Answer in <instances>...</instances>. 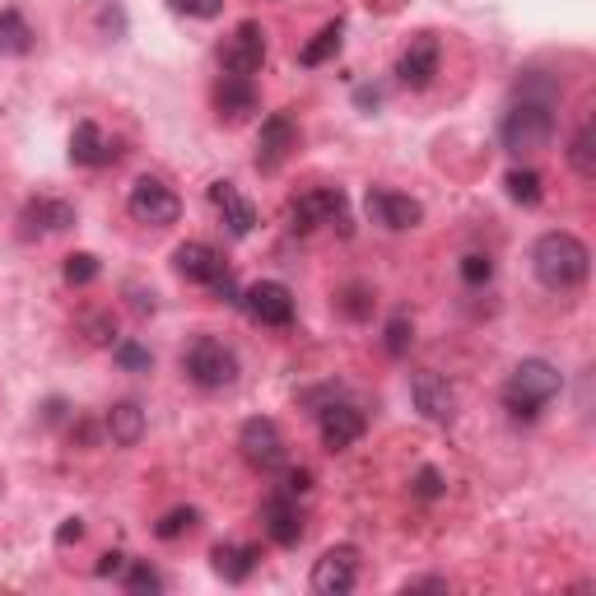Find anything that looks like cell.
<instances>
[{"mask_svg": "<svg viewBox=\"0 0 596 596\" xmlns=\"http://www.w3.org/2000/svg\"><path fill=\"white\" fill-rule=\"evenodd\" d=\"M168 10L187 14V20H215L224 10V0H168Z\"/></svg>", "mask_w": 596, "mask_h": 596, "instance_id": "31", "label": "cell"}, {"mask_svg": "<svg viewBox=\"0 0 596 596\" xmlns=\"http://www.w3.org/2000/svg\"><path fill=\"white\" fill-rule=\"evenodd\" d=\"M94 279H98V257H94V252H75V257H65V285L84 289V285H94Z\"/></svg>", "mask_w": 596, "mask_h": 596, "instance_id": "28", "label": "cell"}, {"mask_svg": "<svg viewBox=\"0 0 596 596\" xmlns=\"http://www.w3.org/2000/svg\"><path fill=\"white\" fill-rule=\"evenodd\" d=\"M238 452L252 470H261V476H275V470H285V462H289L285 433H279L275 419H261V415L238 429Z\"/></svg>", "mask_w": 596, "mask_h": 596, "instance_id": "5", "label": "cell"}, {"mask_svg": "<svg viewBox=\"0 0 596 596\" xmlns=\"http://www.w3.org/2000/svg\"><path fill=\"white\" fill-rule=\"evenodd\" d=\"M415 494H419V499H438V494H443V476H438L433 466H425V470L415 476Z\"/></svg>", "mask_w": 596, "mask_h": 596, "instance_id": "36", "label": "cell"}, {"mask_svg": "<svg viewBox=\"0 0 596 596\" xmlns=\"http://www.w3.org/2000/svg\"><path fill=\"white\" fill-rule=\"evenodd\" d=\"M219 65L224 75H257L261 65H266V28H261L257 20H242L229 38L219 43Z\"/></svg>", "mask_w": 596, "mask_h": 596, "instance_id": "7", "label": "cell"}, {"mask_svg": "<svg viewBox=\"0 0 596 596\" xmlns=\"http://www.w3.org/2000/svg\"><path fill=\"white\" fill-rule=\"evenodd\" d=\"M121 564H127V555H103L98 573H103V577H112V573H121Z\"/></svg>", "mask_w": 596, "mask_h": 596, "instance_id": "40", "label": "cell"}, {"mask_svg": "<svg viewBox=\"0 0 596 596\" xmlns=\"http://www.w3.org/2000/svg\"><path fill=\"white\" fill-rule=\"evenodd\" d=\"M210 205L224 215V224H229V234L234 238H248L252 234V224H257V210L242 201V191L234 182H210Z\"/></svg>", "mask_w": 596, "mask_h": 596, "instance_id": "21", "label": "cell"}, {"mask_svg": "<svg viewBox=\"0 0 596 596\" xmlns=\"http://www.w3.org/2000/svg\"><path fill=\"white\" fill-rule=\"evenodd\" d=\"M341 308H345V318H355V322H363L368 312H373V298H368L363 289H345V298H341Z\"/></svg>", "mask_w": 596, "mask_h": 596, "instance_id": "34", "label": "cell"}, {"mask_svg": "<svg viewBox=\"0 0 596 596\" xmlns=\"http://www.w3.org/2000/svg\"><path fill=\"white\" fill-rule=\"evenodd\" d=\"M410 341H415V326H410L406 318H396V322L388 326V349H392V355H406Z\"/></svg>", "mask_w": 596, "mask_h": 596, "instance_id": "35", "label": "cell"}, {"mask_svg": "<svg viewBox=\"0 0 596 596\" xmlns=\"http://www.w3.org/2000/svg\"><path fill=\"white\" fill-rule=\"evenodd\" d=\"M318 429H322V443H326V452H345V448H355L359 438H363V415L355 410V406H336V401H331V406H322L318 410Z\"/></svg>", "mask_w": 596, "mask_h": 596, "instance_id": "14", "label": "cell"}, {"mask_svg": "<svg viewBox=\"0 0 596 596\" xmlns=\"http://www.w3.org/2000/svg\"><path fill=\"white\" fill-rule=\"evenodd\" d=\"M438 75V38H429V33H419V38H410V47L401 51L396 61V80L406 84V90H429Z\"/></svg>", "mask_w": 596, "mask_h": 596, "instance_id": "15", "label": "cell"}, {"mask_svg": "<svg viewBox=\"0 0 596 596\" xmlns=\"http://www.w3.org/2000/svg\"><path fill=\"white\" fill-rule=\"evenodd\" d=\"M569 164H573V172L577 178H596V131H592V121L587 127H577V135H573V145H569Z\"/></svg>", "mask_w": 596, "mask_h": 596, "instance_id": "25", "label": "cell"}, {"mask_svg": "<svg viewBox=\"0 0 596 596\" xmlns=\"http://www.w3.org/2000/svg\"><path fill=\"white\" fill-rule=\"evenodd\" d=\"M20 224H24V229H20L24 238H47V234H61V229H70V224H75V210H70L65 201L38 196V201H28V205H24Z\"/></svg>", "mask_w": 596, "mask_h": 596, "instance_id": "20", "label": "cell"}, {"mask_svg": "<svg viewBox=\"0 0 596 596\" xmlns=\"http://www.w3.org/2000/svg\"><path fill=\"white\" fill-rule=\"evenodd\" d=\"M172 266H178L182 279H191V285H219L224 275V257L210 248V242H182L178 252H172Z\"/></svg>", "mask_w": 596, "mask_h": 596, "instance_id": "17", "label": "cell"}, {"mask_svg": "<svg viewBox=\"0 0 596 596\" xmlns=\"http://www.w3.org/2000/svg\"><path fill=\"white\" fill-rule=\"evenodd\" d=\"M33 51V28L20 10H0V57H28Z\"/></svg>", "mask_w": 596, "mask_h": 596, "instance_id": "24", "label": "cell"}, {"mask_svg": "<svg viewBox=\"0 0 596 596\" xmlns=\"http://www.w3.org/2000/svg\"><path fill=\"white\" fill-rule=\"evenodd\" d=\"M131 298H135V312H154V294H145V289H131Z\"/></svg>", "mask_w": 596, "mask_h": 596, "instance_id": "42", "label": "cell"}, {"mask_svg": "<svg viewBox=\"0 0 596 596\" xmlns=\"http://www.w3.org/2000/svg\"><path fill=\"white\" fill-rule=\"evenodd\" d=\"M127 592H164V577L154 573L150 564H131V573H127Z\"/></svg>", "mask_w": 596, "mask_h": 596, "instance_id": "32", "label": "cell"}, {"mask_svg": "<svg viewBox=\"0 0 596 596\" xmlns=\"http://www.w3.org/2000/svg\"><path fill=\"white\" fill-rule=\"evenodd\" d=\"M294 150H298V127L285 112H275V117L261 121V140H257V168L261 172H275Z\"/></svg>", "mask_w": 596, "mask_h": 596, "instance_id": "13", "label": "cell"}, {"mask_svg": "<svg viewBox=\"0 0 596 596\" xmlns=\"http://www.w3.org/2000/svg\"><path fill=\"white\" fill-rule=\"evenodd\" d=\"M308 485H312V476H308V470H289V494H303Z\"/></svg>", "mask_w": 596, "mask_h": 596, "instance_id": "41", "label": "cell"}, {"mask_svg": "<svg viewBox=\"0 0 596 596\" xmlns=\"http://www.w3.org/2000/svg\"><path fill=\"white\" fill-rule=\"evenodd\" d=\"M499 135H503V150L517 154V159H532V154H540L555 140V94L527 84L522 98L508 108Z\"/></svg>", "mask_w": 596, "mask_h": 596, "instance_id": "1", "label": "cell"}, {"mask_svg": "<svg viewBox=\"0 0 596 596\" xmlns=\"http://www.w3.org/2000/svg\"><path fill=\"white\" fill-rule=\"evenodd\" d=\"M238 303L248 308V318L261 326H289L294 322V294H289V285H279V279H257V285L242 289Z\"/></svg>", "mask_w": 596, "mask_h": 596, "instance_id": "9", "label": "cell"}, {"mask_svg": "<svg viewBox=\"0 0 596 596\" xmlns=\"http://www.w3.org/2000/svg\"><path fill=\"white\" fill-rule=\"evenodd\" d=\"M112 355H117L121 368H131V373H150V363H154L150 349H145V345H135V341H121V345L112 349Z\"/></svg>", "mask_w": 596, "mask_h": 596, "instance_id": "30", "label": "cell"}, {"mask_svg": "<svg viewBox=\"0 0 596 596\" xmlns=\"http://www.w3.org/2000/svg\"><path fill=\"white\" fill-rule=\"evenodd\" d=\"M103 425H108V438L117 448H135L140 438H145V410H140L135 401H117Z\"/></svg>", "mask_w": 596, "mask_h": 596, "instance_id": "22", "label": "cell"}, {"mask_svg": "<svg viewBox=\"0 0 596 596\" xmlns=\"http://www.w3.org/2000/svg\"><path fill=\"white\" fill-rule=\"evenodd\" d=\"M289 219H294V234H312L318 224H331V229L349 234V205H345V191L341 187H318L308 196H298L289 205Z\"/></svg>", "mask_w": 596, "mask_h": 596, "instance_id": "6", "label": "cell"}, {"mask_svg": "<svg viewBox=\"0 0 596 596\" xmlns=\"http://www.w3.org/2000/svg\"><path fill=\"white\" fill-rule=\"evenodd\" d=\"M257 112V84L248 75H224L215 84V117L224 127H238V121H248Z\"/></svg>", "mask_w": 596, "mask_h": 596, "instance_id": "16", "label": "cell"}, {"mask_svg": "<svg viewBox=\"0 0 596 596\" xmlns=\"http://www.w3.org/2000/svg\"><path fill=\"white\" fill-rule=\"evenodd\" d=\"M117 140L103 135L98 121H80L75 131H70V164H80V168H103V164H112L117 159Z\"/></svg>", "mask_w": 596, "mask_h": 596, "instance_id": "19", "label": "cell"}, {"mask_svg": "<svg viewBox=\"0 0 596 596\" xmlns=\"http://www.w3.org/2000/svg\"><path fill=\"white\" fill-rule=\"evenodd\" d=\"M127 210H131V219L150 224V229H168V224H178L182 201H178V191H172L168 182H159V178H140V182L131 187Z\"/></svg>", "mask_w": 596, "mask_h": 596, "instance_id": "8", "label": "cell"}, {"mask_svg": "<svg viewBox=\"0 0 596 596\" xmlns=\"http://www.w3.org/2000/svg\"><path fill=\"white\" fill-rule=\"evenodd\" d=\"M532 266H536V279H540V285L555 289V294H564V289H577V285L587 279V271H592V252H587L583 238L555 229V234H540V238H536Z\"/></svg>", "mask_w": 596, "mask_h": 596, "instance_id": "2", "label": "cell"}, {"mask_svg": "<svg viewBox=\"0 0 596 596\" xmlns=\"http://www.w3.org/2000/svg\"><path fill=\"white\" fill-rule=\"evenodd\" d=\"M80 536H84V522H65L57 532V546H70V540H80Z\"/></svg>", "mask_w": 596, "mask_h": 596, "instance_id": "39", "label": "cell"}, {"mask_svg": "<svg viewBox=\"0 0 596 596\" xmlns=\"http://www.w3.org/2000/svg\"><path fill=\"white\" fill-rule=\"evenodd\" d=\"M363 205H368V219L382 224V229H392V234H406V229H419V224H425V205L415 196H401V191H388V187H373Z\"/></svg>", "mask_w": 596, "mask_h": 596, "instance_id": "10", "label": "cell"}, {"mask_svg": "<svg viewBox=\"0 0 596 596\" xmlns=\"http://www.w3.org/2000/svg\"><path fill=\"white\" fill-rule=\"evenodd\" d=\"M210 559H215V573L224 577V583H242V577H252L261 555L252 546H215Z\"/></svg>", "mask_w": 596, "mask_h": 596, "instance_id": "23", "label": "cell"}, {"mask_svg": "<svg viewBox=\"0 0 596 596\" xmlns=\"http://www.w3.org/2000/svg\"><path fill=\"white\" fill-rule=\"evenodd\" d=\"M559 388H564V378H559L555 363L522 359L513 368V378H508V388H503V406L513 410V419H536L559 396Z\"/></svg>", "mask_w": 596, "mask_h": 596, "instance_id": "3", "label": "cell"}, {"mask_svg": "<svg viewBox=\"0 0 596 596\" xmlns=\"http://www.w3.org/2000/svg\"><path fill=\"white\" fill-rule=\"evenodd\" d=\"M341 24H326L322 33H318V38H312L303 51H298V65H322L326 57H336V51H341Z\"/></svg>", "mask_w": 596, "mask_h": 596, "instance_id": "26", "label": "cell"}, {"mask_svg": "<svg viewBox=\"0 0 596 596\" xmlns=\"http://www.w3.org/2000/svg\"><path fill=\"white\" fill-rule=\"evenodd\" d=\"M406 592H448V583L443 577H410Z\"/></svg>", "mask_w": 596, "mask_h": 596, "instance_id": "38", "label": "cell"}, {"mask_svg": "<svg viewBox=\"0 0 596 596\" xmlns=\"http://www.w3.org/2000/svg\"><path fill=\"white\" fill-rule=\"evenodd\" d=\"M410 401L429 425H452V419H457V392L448 388V378L429 373V368L410 373Z\"/></svg>", "mask_w": 596, "mask_h": 596, "instance_id": "11", "label": "cell"}, {"mask_svg": "<svg viewBox=\"0 0 596 596\" xmlns=\"http://www.w3.org/2000/svg\"><path fill=\"white\" fill-rule=\"evenodd\" d=\"M359 577V550L355 546H331L318 564H312V592L318 596H345Z\"/></svg>", "mask_w": 596, "mask_h": 596, "instance_id": "12", "label": "cell"}, {"mask_svg": "<svg viewBox=\"0 0 596 596\" xmlns=\"http://www.w3.org/2000/svg\"><path fill=\"white\" fill-rule=\"evenodd\" d=\"M182 368H187V378L196 382V388H234L238 382V355L224 341L215 336H196L191 341V349L182 355Z\"/></svg>", "mask_w": 596, "mask_h": 596, "instance_id": "4", "label": "cell"}, {"mask_svg": "<svg viewBox=\"0 0 596 596\" xmlns=\"http://www.w3.org/2000/svg\"><path fill=\"white\" fill-rule=\"evenodd\" d=\"M90 331H94V336H90L94 345H108V341L117 336V322H112V318H94V322H90Z\"/></svg>", "mask_w": 596, "mask_h": 596, "instance_id": "37", "label": "cell"}, {"mask_svg": "<svg viewBox=\"0 0 596 596\" xmlns=\"http://www.w3.org/2000/svg\"><path fill=\"white\" fill-rule=\"evenodd\" d=\"M508 196L522 201V205H540V178L532 168H513L508 172Z\"/></svg>", "mask_w": 596, "mask_h": 596, "instance_id": "27", "label": "cell"}, {"mask_svg": "<svg viewBox=\"0 0 596 596\" xmlns=\"http://www.w3.org/2000/svg\"><path fill=\"white\" fill-rule=\"evenodd\" d=\"M196 522H201V513H196V508H172V513L159 522V527H154V536H159V540H178L182 532H191V527H196Z\"/></svg>", "mask_w": 596, "mask_h": 596, "instance_id": "29", "label": "cell"}, {"mask_svg": "<svg viewBox=\"0 0 596 596\" xmlns=\"http://www.w3.org/2000/svg\"><path fill=\"white\" fill-rule=\"evenodd\" d=\"M489 275H494V261H489V257H480V252L462 257V279H466V285H485Z\"/></svg>", "mask_w": 596, "mask_h": 596, "instance_id": "33", "label": "cell"}, {"mask_svg": "<svg viewBox=\"0 0 596 596\" xmlns=\"http://www.w3.org/2000/svg\"><path fill=\"white\" fill-rule=\"evenodd\" d=\"M261 522H266V536L285 550H294L298 540H303V513H298L294 494H275L261 503Z\"/></svg>", "mask_w": 596, "mask_h": 596, "instance_id": "18", "label": "cell"}]
</instances>
